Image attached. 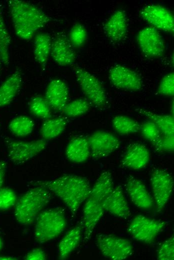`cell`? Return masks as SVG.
Here are the masks:
<instances>
[{
    "instance_id": "cell-1",
    "label": "cell",
    "mask_w": 174,
    "mask_h": 260,
    "mask_svg": "<svg viewBox=\"0 0 174 260\" xmlns=\"http://www.w3.org/2000/svg\"><path fill=\"white\" fill-rule=\"evenodd\" d=\"M30 184L44 187L55 194L74 215L90 196L92 188L86 178L74 174H65L52 180L32 181Z\"/></svg>"
},
{
    "instance_id": "cell-2",
    "label": "cell",
    "mask_w": 174,
    "mask_h": 260,
    "mask_svg": "<svg viewBox=\"0 0 174 260\" xmlns=\"http://www.w3.org/2000/svg\"><path fill=\"white\" fill-rule=\"evenodd\" d=\"M8 6L16 35L22 40L32 39L50 20L42 9L29 2L10 0Z\"/></svg>"
},
{
    "instance_id": "cell-3",
    "label": "cell",
    "mask_w": 174,
    "mask_h": 260,
    "mask_svg": "<svg viewBox=\"0 0 174 260\" xmlns=\"http://www.w3.org/2000/svg\"><path fill=\"white\" fill-rule=\"evenodd\" d=\"M52 192L44 187L36 186L18 198L14 214L18 224L30 226L34 223L38 214L49 203Z\"/></svg>"
},
{
    "instance_id": "cell-4",
    "label": "cell",
    "mask_w": 174,
    "mask_h": 260,
    "mask_svg": "<svg viewBox=\"0 0 174 260\" xmlns=\"http://www.w3.org/2000/svg\"><path fill=\"white\" fill-rule=\"evenodd\" d=\"M34 222V238L40 244L58 237L66 225L64 211L59 208L42 210Z\"/></svg>"
},
{
    "instance_id": "cell-5",
    "label": "cell",
    "mask_w": 174,
    "mask_h": 260,
    "mask_svg": "<svg viewBox=\"0 0 174 260\" xmlns=\"http://www.w3.org/2000/svg\"><path fill=\"white\" fill-rule=\"evenodd\" d=\"M74 74L86 99L96 107L102 108L107 102L106 91L100 80L84 68L75 66Z\"/></svg>"
},
{
    "instance_id": "cell-6",
    "label": "cell",
    "mask_w": 174,
    "mask_h": 260,
    "mask_svg": "<svg viewBox=\"0 0 174 260\" xmlns=\"http://www.w3.org/2000/svg\"><path fill=\"white\" fill-rule=\"evenodd\" d=\"M4 142L8 160L16 164L25 163L44 150L48 146L47 141L42 138L23 141L6 138Z\"/></svg>"
},
{
    "instance_id": "cell-7",
    "label": "cell",
    "mask_w": 174,
    "mask_h": 260,
    "mask_svg": "<svg viewBox=\"0 0 174 260\" xmlns=\"http://www.w3.org/2000/svg\"><path fill=\"white\" fill-rule=\"evenodd\" d=\"M165 226L164 221L137 215L130 222L128 232L134 240L150 244L154 241Z\"/></svg>"
},
{
    "instance_id": "cell-8",
    "label": "cell",
    "mask_w": 174,
    "mask_h": 260,
    "mask_svg": "<svg viewBox=\"0 0 174 260\" xmlns=\"http://www.w3.org/2000/svg\"><path fill=\"white\" fill-rule=\"evenodd\" d=\"M96 245L102 254L112 260H122L131 256L133 252L130 242L112 234H100Z\"/></svg>"
},
{
    "instance_id": "cell-9",
    "label": "cell",
    "mask_w": 174,
    "mask_h": 260,
    "mask_svg": "<svg viewBox=\"0 0 174 260\" xmlns=\"http://www.w3.org/2000/svg\"><path fill=\"white\" fill-rule=\"evenodd\" d=\"M150 182L157 210L162 211L170 199L174 188V180L168 172L156 168L153 170Z\"/></svg>"
},
{
    "instance_id": "cell-10",
    "label": "cell",
    "mask_w": 174,
    "mask_h": 260,
    "mask_svg": "<svg viewBox=\"0 0 174 260\" xmlns=\"http://www.w3.org/2000/svg\"><path fill=\"white\" fill-rule=\"evenodd\" d=\"M141 18L151 26L162 32L174 34V18L172 12L158 4H150L140 12Z\"/></svg>"
},
{
    "instance_id": "cell-11",
    "label": "cell",
    "mask_w": 174,
    "mask_h": 260,
    "mask_svg": "<svg viewBox=\"0 0 174 260\" xmlns=\"http://www.w3.org/2000/svg\"><path fill=\"white\" fill-rule=\"evenodd\" d=\"M136 39L139 48L145 56L158 58L164 56L165 42L156 28L151 26L143 28L137 34Z\"/></svg>"
},
{
    "instance_id": "cell-12",
    "label": "cell",
    "mask_w": 174,
    "mask_h": 260,
    "mask_svg": "<svg viewBox=\"0 0 174 260\" xmlns=\"http://www.w3.org/2000/svg\"><path fill=\"white\" fill-rule=\"evenodd\" d=\"M91 157L94 160L104 158L120 146L119 139L114 134L103 130L94 132L88 138Z\"/></svg>"
},
{
    "instance_id": "cell-13",
    "label": "cell",
    "mask_w": 174,
    "mask_h": 260,
    "mask_svg": "<svg viewBox=\"0 0 174 260\" xmlns=\"http://www.w3.org/2000/svg\"><path fill=\"white\" fill-rule=\"evenodd\" d=\"M108 77L114 86L124 90L138 91L142 86V78L136 72L120 64L112 66Z\"/></svg>"
},
{
    "instance_id": "cell-14",
    "label": "cell",
    "mask_w": 174,
    "mask_h": 260,
    "mask_svg": "<svg viewBox=\"0 0 174 260\" xmlns=\"http://www.w3.org/2000/svg\"><path fill=\"white\" fill-rule=\"evenodd\" d=\"M104 210L102 203L88 196L86 200L83 208V217L82 222L84 232V241H88L93 231L102 217Z\"/></svg>"
},
{
    "instance_id": "cell-15",
    "label": "cell",
    "mask_w": 174,
    "mask_h": 260,
    "mask_svg": "<svg viewBox=\"0 0 174 260\" xmlns=\"http://www.w3.org/2000/svg\"><path fill=\"white\" fill-rule=\"evenodd\" d=\"M50 56L54 61L60 66L71 65L76 59L74 48L68 38L60 33L52 40Z\"/></svg>"
},
{
    "instance_id": "cell-16",
    "label": "cell",
    "mask_w": 174,
    "mask_h": 260,
    "mask_svg": "<svg viewBox=\"0 0 174 260\" xmlns=\"http://www.w3.org/2000/svg\"><path fill=\"white\" fill-rule=\"evenodd\" d=\"M126 188L131 201L136 207L142 210L152 208L153 198L140 180L130 176L126 182Z\"/></svg>"
},
{
    "instance_id": "cell-17",
    "label": "cell",
    "mask_w": 174,
    "mask_h": 260,
    "mask_svg": "<svg viewBox=\"0 0 174 260\" xmlns=\"http://www.w3.org/2000/svg\"><path fill=\"white\" fill-rule=\"evenodd\" d=\"M44 98L52 110L62 112L68 102L69 89L68 85L60 79L51 80L46 88Z\"/></svg>"
},
{
    "instance_id": "cell-18",
    "label": "cell",
    "mask_w": 174,
    "mask_h": 260,
    "mask_svg": "<svg viewBox=\"0 0 174 260\" xmlns=\"http://www.w3.org/2000/svg\"><path fill=\"white\" fill-rule=\"evenodd\" d=\"M150 158L148 150L144 144L132 143L127 148L121 162L125 168L139 170L145 168Z\"/></svg>"
},
{
    "instance_id": "cell-19",
    "label": "cell",
    "mask_w": 174,
    "mask_h": 260,
    "mask_svg": "<svg viewBox=\"0 0 174 260\" xmlns=\"http://www.w3.org/2000/svg\"><path fill=\"white\" fill-rule=\"evenodd\" d=\"M104 29L106 36L112 41H122L128 32L126 12L122 10H116L104 23Z\"/></svg>"
},
{
    "instance_id": "cell-20",
    "label": "cell",
    "mask_w": 174,
    "mask_h": 260,
    "mask_svg": "<svg viewBox=\"0 0 174 260\" xmlns=\"http://www.w3.org/2000/svg\"><path fill=\"white\" fill-rule=\"evenodd\" d=\"M104 210L123 218L129 217L131 212L120 186L114 187L102 202Z\"/></svg>"
},
{
    "instance_id": "cell-21",
    "label": "cell",
    "mask_w": 174,
    "mask_h": 260,
    "mask_svg": "<svg viewBox=\"0 0 174 260\" xmlns=\"http://www.w3.org/2000/svg\"><path fill=\"white\" fill-rule=\"evenodd\" d=\"M22 83V74L16 70L0 86V108L10 104L19 92Z\"/></svg>"
},
{
    "instance_id": "cell-22",
    "label": "cell",
    "mask_w": 174,
    "mask_h": 260,
    "mask_svg": "<svg viewBox=\"0 0 174 260\" xmlns=\"http://www.w3.org/2000/svg\"><path fill=\"white\" fill-rule=\"evenodd\" d=\"M90 152L88 138L77 136L73 138L68 144L66 156L70 162L81 163L86 162L90 156Z\"/></svg>"
},
{
    "instance_id": "cell-23",
    "label": "cell",
    "mask_w": 174,
    "mask_h": 260,
    "mask_svg": "<svg viewBox=\"0 0 174 260\" xmlns=\"http://www.w3.org/2000/svg\"><path fill=\"white\" fill-rule=\"evenodd\" d=\"M82 222L70 230L62 238L58 245V258L65 260L76 248L82 237Z\"/></svg>"
},
{
    "instance_id": "cell-24",
    "label": "cell",
    "mask_w": 174,
    "mask_h": 260,
    "mask_svg": "<svg viewBox=\"0 0 174 260\" xmlns=\"http://www.w3.org/2000/svg\"><path fill=\"white\" fill-rule=\"evenodd\" d=\"M52 40L50 35L40 32L36 35L34 42V54L42 68H46L50 55Z\"/></svg>"
},
{
    "instance_id": "cell-25",
    "label": "cell",
    "mask_w": 174,
    "mask_h": 260,
    "mask_svg": "<svg viewBox=\"0 0 174 260\" xmlns=\"http://www.w3.org/2000/svg\"><path fill=\"white\" fill-rule=\"evenodd\" d=\"M136 110L152 122L158 128L162 134L174 136V116L158 114L142 108H136Z\"/></svg>"
},
{
    "instance_id": "cell-26",
    "label": "cell",
    "mask_w": 174,
    "mask_h": 260,
    "mask_svg": "<svg viewBox=\"0 0 174 260\" xmlns=\"http://www.w3.org/2000/svg\"><path fill=\"white\" fill-rule=\"evenodd\" d=\"M114 188L113 178L108 171L102 172L91 188L90 196L103 202Z\"/></svg>"
},
{
    "instance_id": "cell-27",
    "label": "cell",
    "mask_w": 174,
    "mask_h": 260,
    "mask_svg": "<svg viewBox=\"0 0 174 260\" xmlns=\"http://www.w3.org/2000/svg\"><path fill=\"white\" fill-rule=\"evenodd\" d=\"M66 125L67 120L63 117H51L45 120L40 129L42 138L46 141L56 138L63 132Z\"/></svg>"
},
{
    "instance_id": "cell-28",
    "label": "cell",
    "mask_w": 174,
    "mask_h": 260,
    "mask_svg": "<svg viewBox=\"0 0 174 260\" xmlns=\"http://www.w3.org/2000/svg\"><path fill=\"white\" fill-rule=\"evenodd\" d=\"M35 126L34 121L29 116H19L12 118L8 124V130L15 136L22 138L30 135Z\"/></svg>"
},
{
    "instance_id": "cell-29",
    "label": "cell",
    "mask_w": 174,
    "mask_h": 260,
    "mask_svg": "<svg viewBox=\"0 0 174 260\" xmlns=\"http://www.w3.org/2000/svg\"><path fill=\"white\" fill-rule=\"evenodd\" d=\"M112 126L114 130L122 136L136 133L140 130V125L137 121L123 115L114 117Z\"/></svg>"
},
{
    "instance_id": "cell-30",
    "label": "cell",
    "mask_w": 174,
    "mask_h": 260,
    "mask_svg": "<svg viewBox=\"0 0 174 260\" xmlns=\"http://www.w3.org/2000/svg\"><path fill=\"white\" fill-rule=\"evenodd\" d=\"M30 113L34 116L42 120L52 117V108L44 96H36L32 97L28 104Z\"/></svg>"
},
{
    "instance_id": "cell-31",
    "label": "cell",
    "mask_w": 174,
    "mask_h": 260,
    "mask_svg": "<svg viewBox=\"0 0 174 260\" xmlns=\"http://www.w3.org/2000/svg\"><path fill=\"white\" fill-rule=\"evenodd\" d=\"M11 37L6 28L2 12L0 6V53L2 64L8 66L10 62L9 46Z\"/></svg>"
},
{
    "instance_id": "cell-32",
    "label": "cell",
    "mask_w": 174,
    "mask_h": 260,
    "mask_svg": "<svg viewBox=\"0 0 174 260\" xmlns=\"http://www.w3.org/2000/svg\"><path fill=\"white\" fill-rule=\"evenodd\" d=\"M90 103L85 98H77L68 102L62 110L67 117L76 118L86 114L90 110Z\"/></svg>"
},
{
    "instance_id": "cell-33",
    "label": "cell",
    "mask_w": 174,
    "mask_h": 260,
    "mask_svg": "<svg viewBox=\"0 0 174 260\" xmlns=\"http://www.w3.org/2000/svg\"><path fill=\"white\" fill-rule=\"evenodd\" d=\"M87 37V30L84 26L80 23H76L70 31L68 39L74 48H80L84 44Z\"/></svg>"
},
{
    "instance_id": "cell-34",
    "label": "cell",
    "mask_w": 174,
    "mask_h": 260,
    "mask_svg": "<svg viewBox=\"0 0 174 260\" xmlns=\"http://www.w3.org/2000/svg\"><path fill=\"white\" fill-rule=\"evenodd\" d=\"M18 198L15 192L8 187L0 188V210H8L14 206Z\"/></svg>"
},
{
    "instance_id": "cell-35",
    "label": "cell",
    "mask_w": 174,
    "mask_h": 260,
    "mask_svg": "<svg viewBox=\"0 0 174 260\" xmlns=\"http://www.w3.org/2000/svg\"><path fill=\"white\" fill-rule=\"evenodd\" d=\"M157 259L160 260H174V235L160 244L157 252Z\"/></svg>"
},
{
    "instance_id": "cell-36",
    "label": "cell",
    "mask_w": 174,
    "mask_h": 260,
    "mask_svg": "<svg viewBox=\"0 0 174 260\" xmlns=\"http://www.w3.org/2000/svg\"><path fill=\"white\" fill-rule=\"evenodd\" d=\"M142 135L146 140L152 143L156 140L162 134L156 126L151 120H146L140 126Z\"/></svg>"
},
{
    "instance_id": "cell-37",
    "label": "cell",
    "mask_w": 174,
    "mask_h": 260,
    "mask_svg": "<svg viewBox=\"0 0 174 260\" xmlns=\"http://www.w3.org/2000/svg\"><path fill=\"white\" fill-rule=\"evenodd\" d=\"M158 92L164 96H172L174 95V74L170 72L161 79L158 88Z\"/></svg>"
},
{
    "instance_id": "cell-38",
    "label": "cell",
    "mask_w": 174,
    "mask_h": 260,
    "mask_svg": "<svg viewBox=\"0 0 174 260\" xmlns=\"http://www.w3.org/2000/svg\"><path fill=\"white\" fill-rule=\"evenodd\" d=\"M152 144L158 152H172L174 150V136L162 134Z\"/></svg>"
},
{
    "instance_id": "cell-39",
    "label": "cell",
    "mask_w": 174,
    "mask_h": 260,
    "mask_svg": "<svg viewBox=\"0 0 174 260\" xmlns=\"http://www.w3.org/2000/svg\"><path fill=\"white\" fill-rule=\"evenodd\" d=\"M26 260H46V254L41 248H34L30 251L24 257Z\"/></svg>"
},
{
    "instance_id": "cell-40",
    "label": "cell",
    "mask_w": 174,
    "mask_h": 260,
    "mask_svg": "<svg viewBox=\"0 0 174 260\" xmlns=\"http://www.w3.org/2000/svg\"><path fill=\"white\" fill-rule=\"evenodd\" d=\"M6 170V162L4 160H0V188L3 186Z\"/></svg>"
},
{
    "instance_id": "cell-41",
    "label": "cell",
    "mask_w": 174,
    "mask_h": 260,
    "mask_svg": "<svg viewBox=\"0 0 174 260\" xmlns=\"http://www.w3.org/2000/svg\"><path fill=\"white\" fill-rule=\"evenodd\" d=\"M18 260L17 258L8 256H0V260Z\"/></svg>"
},
{
    "instance_id": "cell-42",
    "label": "cell",
    "mask_w": 174,
    "mask_h": 260,
    "mask_svg": "<svg viewBox=\"0 0 174 260\" xmlns=\"http://www.w3.org/2000/svg\"><path fill=\"white\" fill-rule=\"evenodd\" d=\"M171 114L174 116V100H172L170 106Z\"/></svg>"
},
{
    "instance_id": "cell-43",
    "label": "cell",
    "mask_w": 174,
    "mask_h": 260,
    "mask_svg": "<svg viewBox=\"0 0 174 260\" xmlns=\"http://www.w3.org/2000/svg\"><path fill=\"white\" fill-rule=\"evenodd\" d=\"M3 246H4L3 241H2L1 237L0 236V252L2 250Z\"/></svg>"
},
{
    "instance_id": "cell-44",
    "label": "cell",
    "mask_w": 174,
    "mask_h": 260,
    "mask_svg": "<svg viewBox=\"0 0 174 260\" xmlns=\"http://www.w3.org/2000/svg\"><path fill=\"white\" fill-rule=\"evenodd\" d=\"M2 64H2V56H1V55H0V74L1 70H2Z\"/></svg>"
}]
</instances>
